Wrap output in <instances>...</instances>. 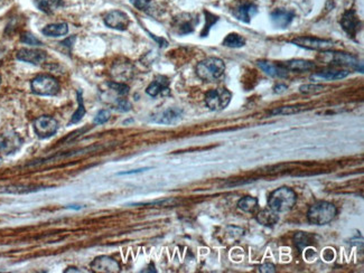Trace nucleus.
<instances>
[{"label":"nucleus","instance_id":"nucleus-1","mask_svg":"<svg viewBox=\"0 0 364 273\" xmlns=\"http://www.w3.org/2000/svg\"><path fill=\"white\" fill-rule=\"evenodd\" d=\"M338 213L335 205L321 201L313 204L307 212L308 222L314 225H326L334 220Z\"/></svg>","mask_w":364,"mask_h":273},{"label":"nucleus","instance_id":"nucleus-2","mask_svg":"<svg viewBox=\"0 0 364 273\" xmlns=\"http://www.w3.org/2000/svg\"><path fill=\"white\" fill-rule=\"evenodd\" d=\"M296 201H297V196L293 189L289 187H280L270 194L268 204L272 211L286 213L295 206Z\"/></svg>","mask_w":364,"mask_h":273},{"label":"nucleus","instance_id":"nucleus-3","mask_svg":"<svg viewBox=\"0 0 364 273\" xmlns=\"http://www.w3.org/2000/svg\"><path fill=\"white\" fill-rule=\"evenodd\" d=\"M225 65L221 58L208 57L201 61L196 66V74L205 82H213L224 74Z\"/></svg>","mask_w":364,"mask_h":273},{"label":"nucleus","instance_id":"nucleus-4","mask_svg":"<svg viewBox=\"0 0 364 273\" xmlns=\"http://www.w3.org/2000/svg\"><path fill=\"white\" fill-rule=\"evenodd\" d=\"M31 91L37 95L53 97L60 92V83L51 75H38L31 81Z\"/></svg>","mask_w":364,"mask_h":273},{"label":"nucleus","instance_id":"nucleus-5","mask_svg":"<svg viewBox=\"0 0 364 273\" xmlns=\"http://www.w3.org/2000/svg\"><path fill=\"white\" fill-rule=\"evenodd\" d=\"M232 94L224 88L210 90L205 94V104L212 111H221L229 106Z\"/></svg>","mask_w":364,"mask_h":273},{"label":"nucleus","instance_id":"nucleus-6","mask_svg":"<svg viewBox=\"0 0 364 273\" xmlns=\"http://www.w3.org/2000/svg\"><path fill=\"white\" fill-rule=\"evenodd\" d=\"M322 61L326 62V63H331V64H335V65H348L351 66L352 68H356V70L359 71L360 68V72L362 73L363 71V64L362 63L359 62L358 58L356 56L351 55V54H347V53H336V52H326L324 54H322Z\"/></svg>","mask_w":364,"mask_h":273},{"label":"nucleus","instance_id":"nucleus-7","mask_svg":"<svg viewBox=\"0 0 364 273\" xmlns=\"http://www.w3.org/2000/svg\"><path fill=\"white\" fill-rule=\"evenodd\" d=\"M198 24V17L193 13H181L173 20V29L179 35H187L193 33L195 27Z\"/></svg>","mask_w":364,"mask_h":273},{"label":"nucleus","instance_id":"nucleus-8","mask_svg":"<svg viewBox=\"0 0 364 273\" xmlns=\"http://www.w3.org/2000/svg\"><path fill=\"white\" fill-rule=\"evenodd\" d=\"M58 122L52 117L43 116L34 121V131L40 139H47L56 134Z\"/></svg>","mask_w":364,"mask_h":273},{"label":"nucleus","instance_id":"nucleus-9","mask_svg":"<svg viewBox=\"0 0 364 273\" xmlns=\"http://www.w3.org/2000/svg\"><path fill=\"white\" fill-rule=\"evenodd\" d=\"M291 43L297 45L299 47L313 49V51H329L334 47V43L329 39H322L317 37H308V36H302L291 40Z\"/></svg>","mask_w":364,"mask_h":273},{"label":"nucleus","instance_id":"nucleus-10","mask_svg":"<svg viewBox=\"0 0 364 273\" xmlns=\"http://www.w3.org/2000/svg\"><path fill=\"white\" fill-rule=\"evenodd\" d=\"M22 142L24 141H22L21 136L16 133L9 131V133L3 134L0 136V153L3 156L15 153L21 148Z\"/></svg>","mask_w":364,"mask_h":273},{"label":"nucleus","instance_id":"nucleus-11","mask_svg":"<svg viewBox=\"0 0 364 273\" xmlns=\"http://www.w3.org/2000/svg\"><path fill=\"white\" fill-rule=\"evenodd\" d=\"M341 26H342V28L350 37L356 38V36L361 29L362 22L357 15V12L350 9V10L345 11L342 18H341Z\"/></svg>","mask_w":364,"mask_h":273},{"label":"nucleus","instance_id":"nucleus-12","mask_svg":"<svg viewBox=\"0 0 364 273\" xmlns=\"http://www.w3.org/2000/svg\"><path fill=\"white\" fill-rule=\"evenodd\" d=\"M104 24L112 29L126 30L130 25V19L126 12L121 10L108 11L103 18Z\"/></svg>","mask_w":364,"mask_h":273},{"label":"nucleus","instance_id":"nucleus-13","mask_svg":"<svg viewBox=\"0 0 364 273\" xmlns=\"http://www.w3.org/2000/svg\"><path fill=\"white\" fill-rule=\"evenodd\" d=\"M91 269L93 272L98 273H117L120 272V265L118 263L115 259L107 256H101L95 258L94 260L91 262Z\"/></svg>","mask_w":364,"mask_h":273},{"label":"nucleus","instance_id":"nucleus-14","mask_svg":"<svg viewBox=\"0 0 364 273\" xmlns=\"http://www.w3.org/2000/svg\"><path fill=\"white\" fill-rule=\"evenodd\" d=\"M258 13V7L253 2L241 1L232 9V15L243 22H250Z\"/></svg>","mask_w":364,"mask_h":273},{"label":"nucleus","instance_id":"nucleus-15","mask_svg":"<svg viewBox=\"0 0 364 273\" xmlns=\"http://www.w3.org/2000/svg\"><path fill=\"white\" fill-rule=\"evenodd\" d=\"M295 18V12L293 10H289V9H276L275 11L271 12L270 15V19L272 25L277 28H287V27L290 25V22L293 21V19Z\"/></svg>","mask_w":364,"mask_h":273},{"label":"nucleus","instance_id":"nucleus-16","mask_svg":"<svg viewBox=\"0 0 364 273\" xmlns=\"http://www.w3.org/2000/svg\"><path fill=\"white\" fill-rule=\"evenodd\" d=\"M17 58L19 61L30 63V64L34 65H39L46 60V53L43 51H39V49H28V48H22L17 53Z\"/></svg>","mask_w":364,"mask_h":273},{"label":"nucleus","instance_id":"nucleus-17","mask_svg":"<svg viewBox=\"0 0 364 273\" xmlns=\"http://www.w3.org/2000/svg\"><path fill=\"white\" fill-rule=\"evenodd\" d=\"M183 116V110L180 108H170L153 118V121L159 125H174Z\"/></svg>","mask_w":364,"mask_h":273},{"label":"nucleus","instance_id":"nucleus-18","mask_svg":"<svg viewBox=\"0 0 364 273\" xmlns=\"http://www.w3.org/2000/svg\"><path fill=\"white\" fill-rule=\"evenodd\" d=\"M168 91H170V80L166 76L159 75L148 85L146 92L150 97L155 98L159 94H166Z\"/></svg>","mask_w":364,"mask_h":273},{"label":"nucleus","instance_id":"nucleus-19","mask_svg":"<svg viewBox=\"0 0 364 273\" xmlns=\"http://www.w3.org/2000/svg\"><path fill=\"white\" fill-rule=\"evenodd\" d=\"M259 67L261 70L272 77H286L288 75V70L284 66V64H275L272 62H266V61H259L258 62Z\"/></svg>","mask_w":364,"mask_h":273},{"label":"nucleus","instance_id":"nucleus-20","mask_svg":"<svg viewBox=\"0 0 364 273\" xmlns=\"http://www.w3.org/2000/svg\"><path fill=\"white\" fill-rule=\"evenodd\" d=\"M256 220L263 226L267 227H272L275 226L277 223L279 222V215L278 213L272 211V209H262L261 212H259L256 216Z\"/></svg>","mask_w":364,"mask_h":273},{"label":"nucleus","instance_id":"nucleus-21","mask_svg":"<svg viewBox=\"0 0 364 273\" xmlns=\"http://www.w3.org/2000/svg\"><path fill=\"white\" fill-rule=\"evenodd\" d=\"M350 74L349 71L344 70H329L315 73L311 76V80H341Z\"/></svg>","mask_w":364,"mask_h":273},{"label":"nucleus","instance_id":"nucleus-22","mask_svg":"<svg viewBox=\"0 0 364 273\" xmlns=\"http://www.w3.org/2000/svg\"><path fill=\"white\" fill-rule=\"evenodd\" d=\"M42 33L48 37H60L69 33V26L65 22H60V24H49L45 26Z\"/></svg>","mask_w":364,"mask_h":273},{"label":"nucleus","instance_id":"nucleus-23","mask_svg":"<svg viewBox=\"0 0 364 273\" xmlns=\"http://www.w3.org/2000/svg\"><path fill=\"white\" fill-rule=\"evenodd\" d=\"M284 66L287 68L288 71L294 72H307L315 68V64L313 62L305 61V60H291L284 63Z\"/></svg>","mask_w":364,"mask_h":273},{"label":"nucleus","instance_id":"nucleus-24","mask_svg":"<svg viewBox=\"0 0 364 273\" xmlns=\"http://www.w3.org/2000/svg\"><path fill=\"white\" fill-rule=\"evenodd\" d=\"M36 7L45 13H53L64 6L63 0H36Z\"/></svg>","mask_w":364,"mask_h":273},{"label":"nucleus","instance_id":"nucleus-25","mask_svg":"<svg viewBox=\"0 0 364 273\" xmlns=\"http://www.w3.org/2000/svg\"><path fill=\"white\" fill-rule=\"evenodd\" d=\"M112 74L119 81L129 80L133 76V66L128 63H121V64H116L112 70Z\"/></svg>","mask_w":364,"mask_h":273},{"label":"nucleus","instance_id":"nucleus-26","mask_svg":"<svg viewBox=\"0 0 364 273\" xmlns=\"http://www.w3.org/2000/svg\"><path fill=\"white\" fill-rule=\"evenodd\" d=\"M258 207V199L252 196H245L238 202V208L244 213H252Z\"/></svg>","mask_w":364,"mask_h":273},{"label":"nucleus","instance_id":"nucleus-27","mask_svg":"<svg viewBox=\"0 0 364 273\" xmlns=\"http://www.w3.org/2000/svg\"><path fill=\"white\" fill-rule=\"evenodd\" d=\"M223 45L231 48H240L243 47L245 45V39L239 34L231 33L226 36L224 40H223Z\"/></svg>","mask_w":364,"mask_h":273},{"label":"nucleus","instance_id":"nucleus-28","mask_svg":"<svg viewBox=\"0 0 364 273\" xmlns=\"http://www.w3.org/2000/svg\"><path fill=\"white\" fill-rule=\"evenodd\" d=\"M77 103H79V107H77V110L74 113H73V116L71 118V121H70L71 125L80 122L82 119H83V117L85 116V113H86V110L84 108V103H83V98H82V91L81 90L77 91Z\"/></svg>","mask_w":364,"mask_h":273},{"label":"nucleus","instance_id":"nucleus-29","mask_svg":"<svg viewBox=\"0 0 364 273\" xmlns=\"http://www.w3.org/2000/svg\"><path fill=\"white\" fill-rule=\"evenodd\" d=\"M39 189L43 188L31 187V186H8V187H2V189H0V192L8 194H27V193L37 192Z\"/></svg>","mask_w":364,"mask_h":273},{"label":"nucleus","instance_id":"nucleus-30","mask_svg":"<svg viewBox=\"0 0 364 273\" xmlns=\"http://www.w3.org/2000/svg\"><path fill=\"white\" fill-rule=\"evenodd\" d=\"M295 244L296 247L298 248L300 252L303 251L305 248H307L309 244H311V235L307 233H304V232H298V233L295 234Z\"/></svg>","mask_w":364,"mask_h":273},{"label":"nucleus","instance_id":"nucleus-31","mask_svg":"<svg viewBox=\"0 0 364 273\" xmlns=\"http://www.w3.org/2000/svg\"><path fill=\"white\" fill-rule=\"evenodd\" d=\"M325 86L320 85V84H304L299 88L300 93L305 94H317L321 93L324 91Z\"/></svg>","mask_w":364,"mask_h":273},{"label":"nucleus","instance_id":"nucleus-32","mask_svg":"<svg viewBox=\"0 0 364 273\" xmlns=\"http://www.w3.org/2000/svg\"><path fill=\"white\" fill-rule=\"evenodd\" d=\"M108 86L119 95H122V97L129 93V86L126 85L125 83H122V82H117V81L109 82Z\"/></svg>","mask_w":364,"mask_h":273},{"label":"nucleus","instance_id":"nucleus-33","mask_svg":"<svg viewBox=\"0 0 364 273\" xmlns=\"http://www.w3.org/2000/svg\"><path fill=\"white\" fill-rule=\"evenodd\" d=\"M303 110L302 107H283L275 109L274 111L270 112L271 116H277V115H295V113H298Z\"/></svg>","mask_w":364,"mask_h":273},{"label":"nucleus","instance_id":"nucleus-34","mask_svg":"<svg viewBox=\"0 0 364 273\" xmlns=\"http://www.w3.org/2000/svg\"><path fill=\"white\" fill-rule=\"evenodd\" d=\"M130 2L133 3V6L139 9V10L146 12H149V10H152L154 6L153 0H130Z\"/></svg>","mask_w":364,"mask_h":273},{"label":"nucleus","instance_id":"nucleus-35","mask_svg":"<svg viewBox=\"0 0 364 273\" xmlns=\"http://www.w3.org/2000/svg\"><path fill=\"white\" fill-rule=\"evenodd\" d=\"M20 40L24 44H27V45H31V46H40V45H43V43L40 42V40L36 37L35 35L30 34V33H24L21 35L20 37Z\"/></svg>","mask_w":364,"mask_h":273},{"label":"nucleus","instance_id":"nucleus-36","mask_svg":"<svg viewBox=\"0 0 364 273\" xmlns=\"http://www.w3.org/2000/svg\"><path fill=\"white\" fill-rule=\"evenodd\" d=\"M205 16H206V25H205V28L203 29L202 34H201L202 37H205V36H207L208 31H210V29H211V27L218 20V18L216 16H214L213 13L208 12V11H205Z\"/></svg>","mask_w":364,"mask_h":273},{"label":"nucleus","instance_id":"nucleus-37","mask_svg":"<svg viewBox=\"0 0 364 273\" xmlns=\"http://www.w3.org/2000/svg\"><path fill=\"white\" fill-rule=\"evenodd\" d=\"M110 112H109L108 110H101L100 111L97 116H95L94 118V124L95 125H103L106 124V122L110 119Z\"/></svg>","mask_w":364,"mask_h":273},{"label":"nucleus","instance_id":"nucleus-38","mask_svg":"<svg viewBox=\"0 0 364 273\" xmlns=\"http://www.w3.org/2000/svg\"><path fill=\"white\" fill-rule=\"evenodd\" d=\"M117 109L121 112H127L131 110V104L129 101H127L126 99H120L117 103Z\"/></svg>","mask_w":364,"mask_h":273},{"label":"nucleus","instance_id":"nucleus-39","mask_svg":"<svg viewBox=\"0 0 364 273\" xmlns=\"http://www.w3.org/2000/svg\"><path fill=\"white\" fill-rule=\"evenodd\" d=\"M259 271L262 273H274L276 272V267L272 265V263H263V265L259 268Z\"/></svg>","mask_w":364,"mask_h":273},{"label":"nucleus","instance_id":"nucleus-40","mask_svg":"<svg viewBox=\"0 0 364 273\" xmlns=\"http://www.w3.org/2000/svg\"><path fill=\"white\" fill-rule=\"evenodd\" d=\"M149 169V168H142V169H136V170H130V171H122V172H119V174H118V175H120V176H122V175H134V174H139V172H144V171H146V170H148Z\"/></svg>","mask_w":364,"mask_h":273},{"label":"nucleus","instance_id":"nucleus-41","mask_svg":"<svg viewBox=\"0 0 364 273\" xmlns=\"http://www.w3.org/2000/svg\"><path fill=\"white\" fill-rule=\"evenodd\" d=\"M274 90H275L276 93H281V92H284V91L287 90V86L284 85V84H278V85L275 86Z\"/></svg>","mask_w":364,"mask_h":273},{"label":"nucleus","instance_id":"nucleus-42","mask_svg":"<svg viewBox=\"0 0 364 273\" xmlns=\"http://www.w3.org/2000/svg\"><path fill=\"white\" fill-rule=\"evenodd\" d=\"M65 272H80L79 269H76V268H67V270H65Z\"/></svg>","mask_w":364,"mask_h":273},{"label":"nucleus","instance_id":"nucleus-43","mask_svg":"<svg viewBox=\"0 0 364 273\" xmlns=\"http://www.w3.org/2000/svg\"><path fill=\"white\" fill-rule=\"evenodd\" d=\"M0 82H1V79H0Z\"/></svg>","mask_w":364,"mask_h":273}]
</instances>
